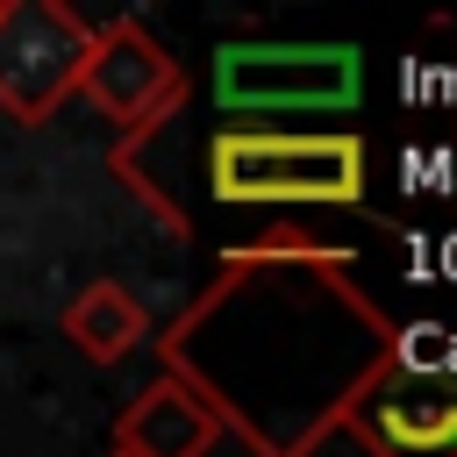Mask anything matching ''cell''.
I'll return each instance as SVG.
<instances>
[{
    "label": "cell",
    "mask_w": 457,
    "mask_h": 457,
    "mask_svg": "<svg viewBox=\"0 0 457 457\" xmlns=\"http://www.w3.org/2000/svg\"><path fill=\"white\" fill-rule=\"evenodd\" d=\"M343 436H357L371 457H457V393H428L393 371L350 407Z\"/></svg>",
    "instance_id": "8992f818"
},
{
    "label": "cell",
    "mask_w": 457,
    "mask_h": 457,
    "mask_svg": "<svg viewBox=\"0 0 457 457\" xmlns=\"http://www.w3.org/2000/svg\"><path fill=\"white\" fill-rule=\"evenodd\" d=\"M93 50V21L64 0H0V114L43 129L71 93Z\"/></svg>",
    "instance_id": "3957f363"
},
{
    "label": "cell",
    "mask_w": 457,
    "mask_h": 457,
    "mask_svg": "<svg viewBox=\"0 0 457 457\" xmlns=\"http://www.w3.org/2000/svg\"><path fill=\"white\" fill-rule=\"evenodd\" d=\"M157 371L250 443V457H314L350 407L400 371V321L357 286L350 257L307 228L236 243L200 300L164 328Z\"/></svg>",
    "instance_id": "6da1fadb"
},
{
    "label": "cell",
    "mask_w": 457,
    "mask_h": 457,
    "mask_svg": "<svg viewBox=\"0 0 457 457\" xmlns=\"http://www.w3.org/2000/svg\"><path fill=\"white\" fill-rule=\"evenodd\" d=\"M221 443V421L200 407L193 386H179L171 371H157L143 393H129V407L114 414V450L121 457H207Z\"/></svg>",
    "instance_id": "52a82bcc"
},
{
    "label": "cell",
    "mask_w": 457,
    "mask_h": 457,
    "mask_svg": "<svg viewBox=\"0 0 457 457\" xmlns=\"http://www.w3.org/2000/svg\"><path fill=\"white\" fill-rule=\"evenodd\" d=\"M214 93L228 114H293V107H350L357 100V50L350 43H221ZM236 121V129H243Z\"/></svg>",
    "instance_id": "277c9868"
},
{
    "label": "cell",
    "mask_w": 457,
    "mask_h": 457,
    "mask_svg": "<svg viewBox=\"0 0 457 457\" xmlns=\"http://www.w3.org/2000/svg\"><path fill=\"white\" fill-rule=\"evenodd\" d=\"M107 457H121V450H107Z\"/></svg>",
    "instance_id": "9c48e42d"
},
{
    "label": "cell",
    "mask_w": 457,
    "mask_h": 457,
    "mask_svg": "<svg viewBox=\"0 0 457 457\" xmlns=\"http://www.w3.org/2000/svg\"><path fill=\"white\" fill-rule=\"evenodd\" d=\"M207 186L221 207H357L371 150L350 129H214Z\"/></svg>",
    "instance_id": "7a4b0ae2"
},
{
    "label": "cell",
    "mask_w": 457,
    "mask_h": 457,
    "mask_svg": "<svg viewBox=\"0 0 457 457\" xmlns=\"http://www.w3.org/2000/svg\"><path fill=\"white\" fill-rule=\"evenodd\" d=\"M79 100L121 129V150H136L150 129H164V114H179L186 64L150 36V21L129 14V21L93 29V50L79 64Z\"/></svg>",
    "instance_id": "5b68a950"
},
{
    "label": "cell",
    "mask_w": 457,
    "mask_h": 457,
    "mask_svg": "<svg viewBox=\"0 0 457 457\" xmlns=\"http://www.w3.org/2000/svg\"><path fill=\"white\" fill-rule=\"evenodd\" d=\"M64 343H79L86 364H121L150 343V307L114 278H86L64 300Z\"/></svg>",
    "instance_id": "ba28073f"
}]
</instances>
